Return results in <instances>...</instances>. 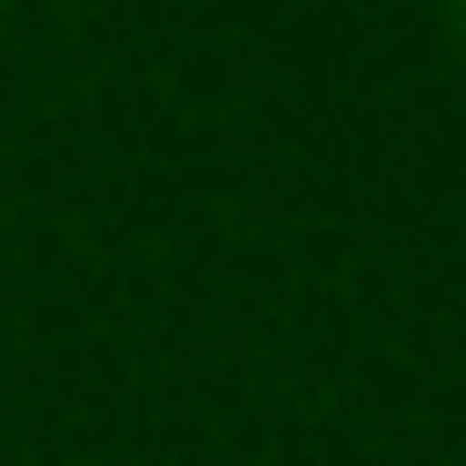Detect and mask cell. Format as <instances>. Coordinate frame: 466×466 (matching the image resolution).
<instances>
[{"label":"cell","instance_id":"6da1fadb","mask_svg":"<svg viewBox=\"0 0 466 466\" xmlns=\"http://www.w3.org/2000/svg\"><path fill=\"white\" fill-rule=\"evenodd\" d=\"M447 20H457V40H466V0H447Z\"/></svg>","mask_w":466,"mask_h":466}]
</instances>
